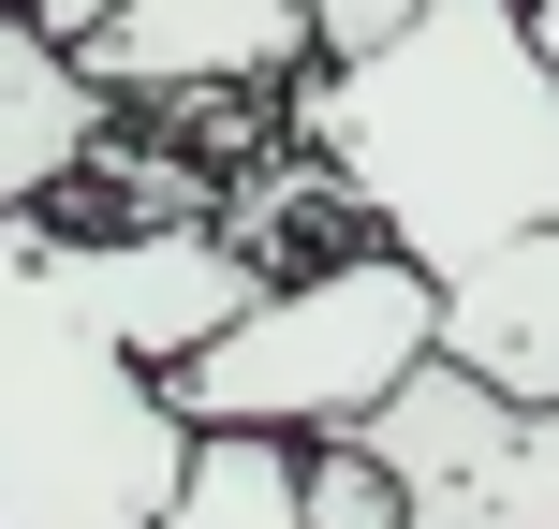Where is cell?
I'll list each match as a JSON object with an SVG mask.
<instances>
[{"label": "cell", "instance_id": "cell-1", "mask_svg": "<svg viewBox=\"0 0 559 529\" xmlns=\"http://www.w3.org/2000/svg\"><path fill=\"white\" fill-rule=\"evenodd\" d=\"M222 206L192 221H0V529H147L192 456L163 368L265 294Z\"/></svg>", "mask_w": 559, "mask_h": 529}, {"label": "cell", "instance_id": "cell-2", "mask_svg": "<svg viewBox=\"0 0 559 529\" xmlns=\"http://www.w3.org/2000/svg\"><path fill=\"white\" fill-rule=\"evenodd\" d=\"M280 147L338 236H383L427 279L486 265L501 236H559V74L515 0H413L397 45L309 59L280 88Z\"/></svg>", "mask_w": 559, "mask_h": 529}, {"label": "cell", "instance_id": "cell-3", "mask_svg": "<svg viewBox=\"0 0 559 529\" xmlns=\"http://www.w3.org/2000/svg\"><path fill=\"white\" fill-rule=\"evenodd\" d=\"M442 353V279L397 265L383 236H309L265 265V294L236 309L206 353L163 368L177 426H251V442H354L413 368Z\"/></svg>", "mask_w": 559, "mask_h": 529}, {"label": "cell", "instance_id": "cell-4", "mask_svg": "<svg viewBox=\"0 0 559 529\" xmlns=\"http://www.w3.org/2000/svg\"><path fill=\"white\" fill-rule=\"evenodd\" d=\"M74 59H88L104 104H163V118L280 104L295 59H309V0H118Z\"/></svg>", "mask_w": 559, "mask_h": 529}, {"label": "cell", "instance_id": "cell-5", "mask_svg": "<svg viewBox=\"0 0 559 529\" xmlns=\"http://www.w3.org/2000/svg\"><path fill=\"white\" fill-rule=\"evenodd\" d=\"M118 147V104L88 88L74 45H45L29 15H0V221L74 206V177Z\"/></svg>", "mask_w": 559, "mask_h": 529}, {"label": "cell", "instance_id": "cell-6", "mask_svg": "<svg viewBox=\"0 0 559 529\" xmlns=\"http://www.w3.org/2000/svg\"><path fill=\"white\" fill-rule=\"evenodd\" d=\"M442 368L501 412H559V236H501L442 279Z\"/></svg>", "mask_w": 559, "mask_h": 529}, {"label": "cell", "instance_id": "cell-7", "mask_svg": "<svg viewBox=\"0 0 559 529\" xmlns=\"http://www.w3.org/2000/svg\"><path fill=\"white\" fill-rule=\"evenodd\" d=\"M147 529H309V471H295V442L192 426V456H177V485H163Z\"/></svg>", "mask_w": 559, "mask_h": 529}, {"label": "cell", "instance_id": "cell-8", "mask_svg": "<svg viewBox=\"0 0 559 529\" xmlns=\"http://www.w3.org/2000/svg\"><path fill=\"white\" fill-rule=\"evenodd\" d=\"M295 471H309V529H397V471L368 442H295Z\"/></svg>", "mask_w": 559, "mask_h": 529}, {"label": "cell", "instance_id": "cell-9", "mask_svg": "<svg viewBox=\"0 0 559 529\" xmlns=\"http://www.w3.org/2000/svg\"><path fill=\"white\" fill-rule=\"evenodd\" d=\"M397 29H413V0H309V59H368V45H397Z\"/></svg>", "mask_w": 559, "mask_h": 529}, {"label": "cell", "instance_id": "cell-10", "mask_svg": "<svg viewBox=\"0 0 559 529\" xmlns=\"http://www.w3.org/2000/svg\"><path fill=\"white\" fill-rule=\"evenodd\" d=\"M15 15H29V29H45V45H88V29H104V15H118V0H15Z\"/></svg>", "mask_w": 559, "mask_h": 529}, {"label": "cell", "instance_id": "cell-11", "mask_svg": "<svg viewBox=\"0 0 559 529\" xmlns=\"http://www.w3.org/2000/svg\"><path fill=\"white\" fill-rule=\"evenodd\" d=\"M515 15H531V45H545V74H559V0H515Z\"/></svg>", "mask_w": 559, "mask_h": 529}, {"label": "cell", "instance_id": "cell-12", "mask_svg": "<svg viewBox=\"0 0 559 529\" xmlns=\"http://www.w3.org/2000/svg\"><path fill=\"white\" fill-rule=\"evenodd\" d=\"M0 15H15V0H0Z\"/></svg>", "mask_w": 559, "mask_h": 529}]
</instances>
